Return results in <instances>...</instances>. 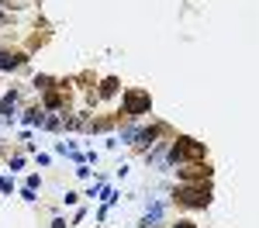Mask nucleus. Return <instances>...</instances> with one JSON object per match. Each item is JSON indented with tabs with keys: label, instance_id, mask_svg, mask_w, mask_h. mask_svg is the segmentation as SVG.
<instances>
[{
	"label": "nucleus",
	"instance_id": "20e7f679",
	"mask_svg": "<svg viewBox=\"0 0 259 228\" xmlns=\"http://www.w3.org/2000/svg\"><path fill=\"white\" fill-rule=\"evenodd\" d=\"M24 121H28V125H42V111H28Z\"/></svg>",
	"mask_w": 259,
	"mask_h": 228
},
{
	"label": "nucleus",
	"instance_id": "423d86ee",
	"mask_svg": "<svg viewBox=\"0 0 259 228\" xmlns=\"http://www.w3.org/2000/svg\"><path fill=\"white\" fill-rule=\"evenodd\" d=\"M3 21H7V17H3V14H0V24H3Z\"/></svg>",
	"mask_w": 259,
	"mask_h": 228
},
{
	"label": "nucleus",
	"instance_id": "f03ea898",
	"mask_svg": "<svg viewBox=\"0 0 259 228\" xmlns=\"http://www.w3.org/2000/svg\"><path fill=\"white\" fill-rule=\"evenodd\" d=\"M125 114L138 118V114H149V93H125Z\"/></svg>",
	"mask_w": 259,
	"mask_h": 228
},
{
	"label": "nucleus",
	"instance_id": "f257e3e1",
	"mask_svg": "<svg viewBox=\"0 0 259 228\" xmlns=\"http://www.w3.org/2000/svg\"><path fill=\"white\" fill-rule=\"evenodd\" d=\"M176 201H180V204H190V208H204V204L211 201V190H207L204 183H197V187H180V190H176Z\"/></svg>",
	"mask_w": 259,
	"mask_h": 228
},
{
	"label": "nucleus",
	"instance_id": "39448f33",
	"mask_svg": "<svg viewBox=\"0 0 259 228\" xmlns=\"http://www.w3.org/2000/svg\"><path fill=\"white\" fill-rule=\"evenodd\" d=\"M176 228H194V225H190V222H180V225H176Z\"/></svg>",
	"mask_w": 259,
	"mask_h": 228
},
{
	"label": "nucleus",
	"instance_id": "7ed1b4c3",
	"mask_svg": "<svg viewBox=\"0 0 259 228\" xmlns=\"http://www.w3.org/2000/svg\"><path fill=\"white\" fill-rule=\"evenodd\" d=\"M14 66H21V56L17 52H0V70H14Z\"/></svg>",
	"mask_w": 259,
	"mask_h": 228
}]
</instances>
